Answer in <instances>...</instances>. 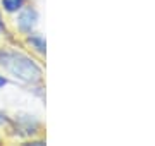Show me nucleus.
Masks as SVG:
<instances>
[{"instance_id":"nucleus-4","label":"nucleus","mask_w":155,"mask_h":146,"mask_svg":"<svg viewBox=\"0 0 155 146\" xmlns=\"http://www.w3.org/2000/svg\"><path fill=\"white\" fill-rule=\"evenodd\" d=\"M29 43H33L38 52H45V41L40 36H29Z\"/></svg>"},{"instance_id":"nucleus-2","label":"nucleus","mask_w":155,"mask_h":146,"mask_svg":"<svg viewBox=\"0 0 155 146\" xmlns=\"http://www.w3.org/2000/svg\"><path fill=\"white\" fill-rule=\"evenodd\" d=\"M35 21H36V14H35V11L28 9V11L19 17V26H21V29H24V31H29V29L35 26Z\"/></svg>"},{"instance_id":"nucleus-3","label":"nucleus","mask_w":155,"mask_h":146,"mask_svg":"<svg viewBox=\"0 0 155 146\" xmlns=\"http://www.w3.org/2000/svg\"><path fill=\"white\" fill-rule=\"evenodd\" d=\"M2 4L5 7V11L9 12H14V11H19L24 4V0H2Z\"/></svg>"},{"instance_id":"nucleus-7","label":"nucleus","mask_w":155,"mask_h":146,"mask_svg":"<svg viewBox=\"0 0 155 146\" xmlns=\"http://www.w3.org/2000/svg\"><path fill=\"white\" fill-rule=\"evenodd\" d=\"M2 122H5V117H0V124Z\"/></svg>"},{"instance_id":"nucleus-5","label":"nucleus","mask_w":155,"mask_h":146,"mask_svg":"<svg viewBox=\"0 0 155 146\" xmlns=\"http://www.w3.org/2000/svg\"><path fill=\"white\" fill-rule=\"evenodd\" d=\"M5 83H7V81L2 78V76H0V88H2V86H5Z\"/></svg>"},{"instance_id":"nucleus-6","label":"nucleus","mask_w":155,"mask_h":146,"mask_svg":"<svg viewBox=\"0 0 155 146\" xmlns=\"http://www.w3.org/2000/svg\"><path fill=\"white\" fill-rule=\"evenodd\" d=\"M0 31H4V23H2V17H0Z\"/></svg>"},{"instance_id":"nucleus-1","label":"nucleus","mask_w":155,"mask_h":146,"mask_svg":"<svg viewBox=\"0 0 155 146\" xmlns=\"http://www.w3.org/2000/svg\"><path fill=\"white\" fill-rule=\"evenodd\" d=\"M0 64L16 78L35 83L41 78V71L31 59L21 55V53H12V52H4L0 53Z\"/></svg>"}]
</instances>
